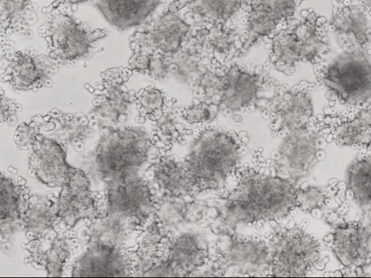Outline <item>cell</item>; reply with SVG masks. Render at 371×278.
Listing matches in <instances>:
<instances>
[{"label": "cell", "instance_id": "35", "mask_svg": "<svg viewBox=\"0 0 371 278\" xmlns=\"http://www.w3.org/2000/svg\"><path fill=\"white\" fill-rule=\"evenodd\" d=\"M135 107L143 121H155L169 106L164 93L160 88L148 86L135 95Z\"/></svg>", "mask_w": 371, "mask_h": 278}, {"label": "cell", "instance_id": "28", "mask_svg": "<svg viewBox=\"0 0 371 278\" xmlns=\"http://www.w3.org/2000/svg\"><path fill=\"white\" fill-rule=\"evenodd\" d=\"M197 29L212 62L226 65L239 61L242 35L234 22Z\"/></svg>", "mask_w": 371, "mask_h": 278}, {"label": "cell", "instance_id": "29", "mask_svg": "<svg viewBox=\"0 0 371 278\" xmlns=\"http://www.w3.org/2000/svg\"><path fill=\"white\" fill-rule=\"evenodd\" d=\"M171 58V77L190 88L205 67L212 62L203 46L197 29H194L185 45Z\"/></svg>", "mask_w": 371, "mask_h": 278}, {"label": "cell", "instance_id": "4", "mask_svg": "<svg viewBox=\"0 0 371 278\" xmlns=\"http://www.w3.org/2000/svg\"><path fill=\"white\" fill-rule=\"evenodd\" d=\"M370 50H342L330 60L313 66L315 84L332 93L329 100H337L347 111L371 103Z\"/></svg>", "mask_w": 371, "mask_h": 278}, {"label": "cell", "instance_id": "10", "mask_svg": "<svg viewBox=\"0 0 371 278\" xmlns=\"http://www.w3.org/2000/svg\"><path fill=\"white\" fill-rule=\"evenodd\" d=\"M268 239L271 249L269 277H306L320 260V240L299 225L280 228Z\"/></svg>", "mask_w": 371, "mask_h": 278}, {"label": "cell", "instance_id": "2", "mask_svg": "<svg viewBox=\"0 0 371 278\" xmlns=\"http://www.w3.org/2000/svg\"><path fill=\"white\" fill-rule=\"evenodd\" d=\"M247 138L212 124L191 130L177 146L197 196L218 193L228 187L242 164Z\"/></svg>", "mask_w": 371, "mask_h": 278}, {"label": "cell", "instance_id": "40", "mask_svg": "<svg viewBox=\"0 0 371 278\" xmlns=\"http://www.w3.org/2000/svg\"><path fill=\"white\" fill-rule=\"evenodd\" d=\"M44 119L37 116L27 124L21 123L14 132V140L18 150H30L40 134Z\"/></svg>", "mask_w": 371, "mask_h": 278}, {"label": "cell", "instance_id": "36", "mask_svg": "<svg viewBox=\"0 0 371 278\" xmlns=\"http://www.w3.org/2000/svg\"><path fill=\"white\" fill-rule=\"evenodd\" d=\"M71 255L70 244L63 236L58 235L51 242L50 247L41 255L37 254L38 260L46 271L48 277H61Z\"/></svg>", "mask_w": 371, "mask_h": 278}, {"label": "cell", "instance_id": "26", "mask_svg": "<svg viewBox=\"0 0 371 278\" xmlns=\"http://www.w3.org/2000/svg\"><path fill=\"white\" fill-rule=\"evenodd\" d=\"M101 194L90 189H82L69 184L62 187L57 198L58 217L66 228L71 229L84 219L93 221L100 215Z\"/></svg>", "mask_w": 371, "mask_h": 278}, {"label": "cell", "instance_id": "17", "mask_svg": "<svg viewBox=\"0 0 371 278\" xmlns=\"http://www.w3.org/2000/svg\"><path fill=\"white\" fill-rule=\"evenodd\" d=\"M328 29L342 50L365 49L371 43V1H333Z\"/></svg>", "mask_w": 371, "mask_h": 278}, {"label": "cell", "instance_id": "22", "mask_svg": "<svg viewBox=\"0 0 371 278\" xmlns=\"http://www.w3.org/2000/svg\"><path fill=\"white\" fill-rule=\"evenodd\" d=\"M145 173H148L146 176L153 186L157 197L197 196L195 187L183 162L171 150L162 151L150 164Z\"/></svg>", "mask_w": 371, "mask_h": 278}, {"label": "cell", "instance_id": "7", "mask_svg": "<svg viewBox=\"0 0 371 278\" xmlns=\"http://www.w3.org/2000/svg\"><path fill=\"white\" fill-rule=\"evenodd\" d=\"M267 61L256 69L242 66L238 62L223 65L221 90L216 105L220 112L235 117L240 113L260 110L266 111L271 98L263 91L279 84L268 76Z\"/></svg>", "mask_w": 371, "mask_h": 278}, {"label": "cell", "instance_id": "23", "mask_svg": "<svg viewBox=\"0 0 371 278\" xmlns=\"http://www.w3.org/2000/svg\"><path fill=\"white\" fill-rule=\"evenodd\" d=\"M301 17L295 18L293 27L301 43L302 62L315 66L323 62L332 51L328 21L312 9L302 10Z\"/></svg>", "mask_w": 371, "mask_h": 278}, {"label": "cell", "instance_id": "18", "mask_svg": "<svg viewBox=\"0 0 371 278\" xmlns=\"http://www.w3.org/2000/svg\"><path fill=\"white\" fill-rule=\"evenodd\" d=\"M73 264L72 277H134L131 249L106 244H91Z\"/></svg>", "mask_w": 371, "mask_h": 278}, {"label": "cell", "instance_id": "33", "mask_svg": "<svg viewBox=\"0 0 371 278\" xmlns=\"http://www.w3.org/2000/svg\"><path fill=\"white\" fill-rule=\"evenodd\" d=\"M57 198L41 197L32 201L25 211L22 222V228L30 237L37 238L48 230L53 229L60 223Z\"/></svg>", "mask_w": 371, "mask_h": 278}, {"label": "cell", "instance_id": "11", "mask_svg": "<svg viewBox=\"0 0 371 278\" xmlns=\"http://www.w3.org/2000/svg\"><path fill=\"white\" fill-rule=\"evenodd\" d=\"M194 29L186 14L184 1H169L136 29L130 37V48L173 55L185 45Z\"/></svg>", "mask_w": 371, "mask_h": 278}, {"label": "cell", "instance_id": "31", "mask_svg": "<svg viewBox=\"0 0 371 278\" xmlns=\"http://www.w3.org/2000/svg\"><path fill=\"white\" fill-rule=\"evenodd\" d=\"M89 228V244H113L132 249L138 232L129 221L116 215L101 213Z\"/></svg>", "mask_w": 371, "mask_h": 278}, {"label": "cell", "instance_id": "38", "mask_svg": "<svg viewBox=\"0 0 371 278\" xmlns=\"http://www.w3.org/2000/svg\"><path fill=\"white\" fill-rule=\"evenodd\" d=\"M33 4L30 1H0L1 29L6 34H10L28 18Z\"/></svg>", "mask_w": 371, "mask_h": 278}, {"label": "cell", "instance_id": "14", "mask_svg": "<svg viewBox=\"0 0 371 278\" xmlns=\"http://www.w3.org/2000/svg\"><path fill=\"white\" fill-rule=\"evenodd\" d=\"M133 73L128 67L110 68L100 72L101 81L89 86L96 98L92 114L100 126L126 124L135 106L136 93L125 83Z\"/></svg>", "mask_w": 371, "mask_h": 278}, {"label": "cell", "instance_id": "30", "mask_svg": "<svg viewBox=\"0 0 371 278\" xmlns=\"http://www.w3.org/2000/svg\"><path fill=\"white\" fill-rule=\"evenodd\" d=\"M247 1H186V14L193 28L200 29L233 22Z\"/></svg>", "mask_w": 371, "mask_h": 278}, {"label": "cell", "instance_id": "16", "mask_svg": "<svg viewBox=\"0 0 371 278\" xmlns=\"http://www.w3.org/2000/svg\"><path fill=\"white\" fill-rule=\"evenodd\" d=\"M344 268L356 277H368L371 260L370 220L337 223L325 237Z\"/></svg>", "mask_w": 371, "mask_h": 278}, {"label": "cell", "instance_id": "24", "mask_svg": "<svg viewBox=\"0 0 371 278\" xmlns=\"http://www.w3.org/2000/svg\"><path fill=\"white\" fill-rule=\"evenodd\" d=\"M52 60L33 52H17L8 64L2 79L15 91H37L46 82Z\"/></svg>", "mask_w": 371, "mask_h": 278}, {"label": "cell", "instance_id": "42", "mask_svg": "<svg viewBox=\"0 0 371 278\" xmlns=\"http://www.w3.org/2000/svg\"><path fill=\"white\" fill-rule=\"evenodd\" d=\"M131 51L132 54L128 60L127 67L133 74H146L152 53L141 48Z\"/></svg>", "mask_w": 371, "mask_h": 278}, {"label": "cell", "instance_id": "39", "mask_svg": "<svg viewBox=\"0 0 371 278\" xmlns=\"http://www.w3.org/2000/svg\"><path fill=\"white\" fill-rule=\"evenodd\" d=\"M297 200L300 210L304 212H312L326 205L327 195L320 187L303 183L299 185Z\"/></svg>", "mask_w": 371, "mask_h": 278}, {"label": "cell", "instance_id": "6", "mask_svg": "<svg viewBox=\"0 0 371 278\" xmlns=\"http://www.w3.org/2000/svg\"><path fill=\"white\" fill-rule=\"evenodd\" d=\"M101 213L116 215L138 231L154 218L157 194L145 173H134L103 181Z\"/></svg>", "mask_w": 371, "mask_h": 278}, {"label": "cell", "instance_id": "12", "mask_svg": "<svg viewBox=\"0 0 371 278\" xmlns=\"http://www.w3.org/2000/svg\"><path fill=\"white\" fill-rule=\"evenodd\" d=\"M301 1H247L241 15L244 24L241 60L252 47L270 39L295 18Z\"/></svg>", "mask_w": 371, "mask_h": 278}, {"label": "cell", "instance_id": "41", "mask_svg": "<svg viewBox=\"0 0 371 278\" xmlns=\"http://www.w3.org/2000/svg\"><path fill=\"white\" fill-rule=\"evenodd\" d=\"M145 75L150 79L157 81H164L171 77V55L159 53H152Z\"/></svg>", "mask_w": 371, "mask_h": 278}, {"label": "cell", "instance_id": "5", "mask_svg": "<svg viewBox=\"0 0 371 278\" xmlns=\"http://www.w3.org/2000/svg\"><path fill=\"white\" fill-rule=\"evenodd\" d=\"M63 3L53 4L52 13L40 34L47 44V56L55 65H73L89 57L108 31L93 28L75 18Z\"/></svg>", "mask_w": 371, "mask_h": 278}, {"label": "cell", "instance_id": "9", "mask_svg": "<svg viewBox=\"0 0 371 278\" xmlns=\"http://www.w3.org/2000/svg\"><path fill=\"white\" fill-rule=\"evenodd\" d=\"M327 135V125L318 114L304 127L282 136L273 156L275 173L297 184L318 161Z\"/></svg>", "mask_w": 371, "mask_h": 278}, {"label": "cell", "instance_id": "19", "mask_svg": "<svg viewBox=\"0 0 371 278\" xmlns=\"http://www.w3.org/2000/svg\"><path fill=\"white\" fill-rule=\"evenodd\" d=\"M327 109L322 114L328 128L327 143L332 141L339 146L370 150L371 103L353 111L337 112L332 107Z\"/></svg>", "mask_w": 371, "mask_h": 278}, {"label": "cell", "instance_id": "37", "mask_svg": "<svg viewBox=\"0 0 371 278\" xmlns=\"http://www.w3.org/2000/svg\"><path fill=\"white\" fill-rule=\"evenodd\" d=\"M179 111L182 119L190 131L212 124L220 112L216 105L196 98Z\"/></svg>", "mask_w": 371, "mask_h": 278}, {"label": "cell", "instance_id": "20", "mask_svg": "<svg viewBox=\"0 0 371 278\" xmlns=\"http://www.w3.org/2000/svg\"><path fill=\"white\" fill-rule=\"evenodd\" d=\"M66 146L41 133L30 150V170L42 184L51 187L66 185L76 169L66 161Z\"/></svg>", "mask_w": 371, "mask_h": 278}, {"label": "cell", "instance_id": "21", "mask_svg": "<svg viewBox=\"0 0 371 278\" xmlns=\"http://www.w3.org/2000/svg\"><path fill=\"white\" fill-rule=\"evenodd\" d=\"M207 211L206 199L200 196L157 197L153 219L167 237L188 229L205 226Z\"/></svg>", "mask_w": 371, "mask_h": 278}, {"label": "cell", "instance_id": "25", "mask_svg": "<svg viewBox=\"0 0 371 278\" xmlns=\"http://www.w3.org/2000/svg\"><path fill=\"white\" fill-rule=\"evenodd\" d=\"M163 1L105 0L93 1L105 20L119 30L139 27L147 22Z\"/></svg>", "mask_w": 371, "mask_h": 278}, {"label": "cell", "instance_id": "8", "mask_svg": "<svg viewBox=\"0 0 371 278\" xmlns=\"http://www.w3.org/2000/svg\"><path fill=\"white\" fill-rule=\"evenodd\" d=\"M215 237L211 243L212 260L221 277H269V239L239 233Z\"/></svg>", "mask_w": 371, "mask_h": 278}, {"label": "cell", "instance_id": "34", "mask_svg": "<svg viewBox=\"0 0 371 278\" xmlns=\"http://www.w3.org/2000/svg\"><path fill=\"white\" fill-rule=\"evenodd\" d=\"M151 123L156 141L165 151L179 145L190 131L182 119L179 109L173 105H169L155 121Z\"/></svg>", "mask_w": 371, "mask_h": 278}, {"label": "cell", "instance_id": "13", "mask_svg": "<svg viewBox=\"0 0 371 278\" xmlns=\"http://www.w3.org/2000/svg\"><path fill=\"white\" fill-rule=\"evenodd\" d=\"M316 86L315 83L301 81L291 88L278 87L264 114L270 119L273 136L282 138L312 120L315 116L311 91Z\"/></svg>", "mask_w": 371, "mask_h": 278}, {"label": "cell", "instance_id": "15", "mask_svg": "<svg viewBox=\"0 0 371 278\" xmlns=\"http://www.w3.org/2000/svg\"><path fill=\"white\" fill-rule=\"evenodd\" d=\"M211 234L205 226L167 237L159 253L170 265L174 277H196L212 259Z\"/></svg>", "mask_w": 371, "mask_h": 278}, {"label": "cell", "instance_id": "32", "mask_svg": "<svg viewBox=\"0 0 371 278\" xmlns=\"http://www.w3.org/2000/svg\"><path fill=\"white\" fill-rule=\"evenodd\" d=\"M370 150H361L347 169V191L357 205L366 212L370 209Z\"/></svg>", "mask_w": 371, "mask_h": 278}, {"label": "cell", "instance_id": "27", "mask_svg": "<svg viewBox=\"0 0 371 278\" xmlns=\"http://www.w3.org/2000/svg\"><path fill=\"white\" fill-rule=\"evenodd\" d=\"M23 180H15L4 173L1 176V239L8 240L11 234L22 227V216L29 206L30 190Z\"/></svg>", "mask_w": 371, "mask_h": 278}, {"label": "cell", "instance_id": "1", "mask_svg": "<svg viewBox=\"0 0 371 278\" xmlns=\"http://www.w3.org/2000/svg\"><path fill=\"white\" fill-rule=\"evenodd\" d=\"M299 185L278 175L272 166L244 164L232 185L207 199L205 227L213 236L237 233L240 225L261 227L291 217L299 208Z\"/></svg>", "mask_w": 371, "mask_h": 278}, {"label": "cell", "instance_id": "3", "mask_svg": "<svg viewBox=\"0 0 371 278\" xmlns=\"http://www.w3.org/2000/svg\"><path fill=\"white\" fill-rule=\"evenodd\" d=\"M163 151L153 134L152 125L100 126L92 152L96 169L103 181L134 173H145Z\"/></svg>", "mask_w": 371, "mask_h": 278}, {"label": "cell", "instance_id": "43", "mask_svg": "<svg viewBox=\"0 0 371 278\" xmlns=\"http://www.w3.org/2000/svg\"><path fill=\"white\" fill-rule=\"evenodd\" d=\"M16 102L1 95V120L2 122L12 123L17 111Z\"/></svg>", "mask_w": 371, "mask_h": 278}]
</instances>
